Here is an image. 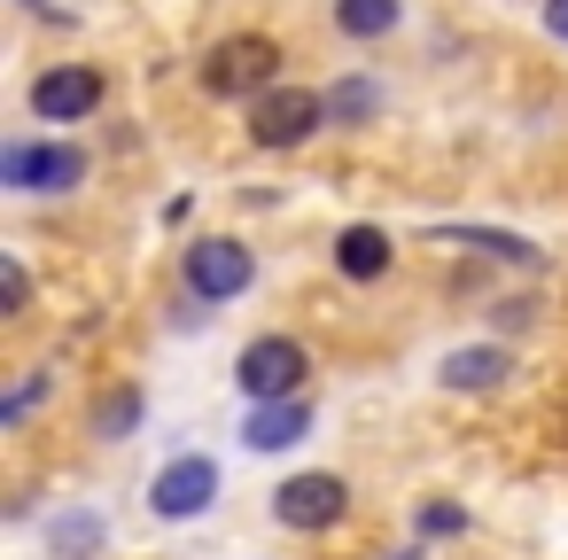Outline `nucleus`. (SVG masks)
Listing matches in <instances>:
<instances>
[{
	"instance_id": "9d476101",
	"label": "nucleus",
	"mask_w": 568,
	"mask_h": 560,
	"mask_svg": "<svg viewBox=\"0 0 568 560\" xmlns=\"http://www.w3.org/2000/svg\"><path fill=\"white\" fill-rule=\"evenodd\" d=\"M304 436H312V405H304V397L250 405V420H242V444H250V451H288V444H304Z\"/></svg>"
},
{
	"instance_id": "0eeeda50",
	"label": "nucleus",
	"mask_w": 568,
	"mask_h": 560,
	"mask_svg": "<svg viewBox=\"0 0 568 560\" xmlns=\"http://www.w3.org/2000/svg\"><path fill=\"white\" fill-rule=\"evenodd\" d=\"M351 513V482L343 475H288L273 490V521L281 529H335Z\"/></svg>"
},
{
	"instance_id": "2eb2a0df",
	"label": "nucleus",
	"mask_w": 568,
	"mask_h": 560,
	"mask_svg": "<svg viewBox=\"0 0 568 560\" xmlns=\"http://www.w3.org/2000/svg\"><path fill=\"white\" fill-rule=\"evenodd\" d=\"M374 110H382V94H374V79H343V86L327 94V118H335V125H366Z\"/></svg>"
},
{
	"instance_id": "f257e3e1",
	"label": "nucleus",
	"mask_w": 568,
	"mask_h": 560,
	"mask_svg": "<svg viewBox=\"0 0 568 560\" xmlns=\"http://www.w3.org/2000/svg\"><path fill=\"white\" fill-rule=\"evenodd\" d=\"M273 79H281V40L273 32H234L203 55V94H219V102H257Z\"/></svg>"
},
{
	"instance_id": "6e6552de",
	"label": "nucleus",
	"mask_w": 568,
	"mask_h": 560,
	"mask_svg": "<svg viewBox=\"0 0 568 560\" xmlns=\"http://www.w3.org/2000/svg\"><path fill=\"white\" fill-rule=\"evenodd\" d=\"M94 110H102V71L63 63V71H40V79H32V118H40V125H79V118H94Z\"/></svg>"
},
{
	"instance_id": "20e7f679",
	"label": "nucleus",
	"mask_w": 568,
	"mask_h": 560,
	"mask_svg": "<svg viewBox=\"0 0 568 560\" xmlns=\"http://www.w3.org/2000/svg\"><path fill=\"white\" fill-rule=\"evenodd\" d=\"M304 374H312V358H304V343H296V335H257V343L234 358V381H242V397H250V405L304 397Z\"/></svg>"
},
{
	"instance_id": "f3484780",
	"label": "nucleus",
	"mask_w": 568,
	"mask_h": 560,
	"mask_svg": "<svg viewBox=\"0 0 568 560\" xmlns=\"http://www.w3.org/2000/svg\"><path fill=\"white\" fill-rule=\"evenodd\" d=\"M40 397H48V374H24V381L9 389V405H0V420H24V413H32Z\"/></svg>"
},
{
	"instance_id": "9b49d317",
	"label": "nucleus",
	"mask_w": 568,
	"mask_h": 560,
	"mask_svg": "<svg viewBox=\"0 0 568 560\" xmlns=\"http://www.w3.org/2000/svg\"><path fill=\"white\" fill-rule=\"evenodd\" d=\"M389 265H397V242L382 226H343L335 234V273L343 281H382Z\"/></svg>"
},
{
	"instance_id": "aec40b11",
	"label": "nucleus",
	"mask_w": 568,
	"mask_h": 560,
	"mask_svg": "<svg viewBox=\"0 0 568 560\" xmlns=\"http://www.w3.org/2000/svg\"><path fill=\"white\" fill-rule=\"evenodd\" d=\"M545 32H552V40L568 48V0H545Z\"/></svg>"
},
{
	"instance_id": "423d86ee",
	"label": "nucleus",
	"mask_w": 568,
	"mask_h": 560,
	"mask_svg": "<svg viewBox=\"0 0 568 560\" xmlns=\"http://www.w3.org/2000/svg\"><path fill=\"white\" fill-rule=\"evenodd\" d=\"M250 281H257V257H250L234 234L187 242V296H195V304H226V296H242Z\"/></svg>"
},
{
	"instance_id": "ddd939ff",
	"label": "nucleus",
	"mask_w": 568,
	"mask_h": 560,
	"mask_svg": "<svg viewBox=\"0 0 568 560\" xmlns=\"http://www.w3.org/2000/svg\"><path fill=\"white\" fill-rule=\"evenodd\" d=\"M141 428V389L133 381H118V389H102V405H94V420H87V436H102V444H118V436H133Z\"/></svg>"
},
{
	"instance_id": "f03ea898",
	"label": "nucleus",
	"mask_w": 568,
	"mask_h": 560,
	"mask_svg": "<svg viewBox=\"0 0 568 560\" xmlns=\"http://www.w3.org/2000/svg\"><path fill=\"white\" fill-rule=\"evenodd\" d=\"M320 125H335V118H327V94H312V86H265L250 102V141L257 149H304Z\"/></svg>"
},
{
	"instance_id": "dca6fc26",
	"label": "nucleus",
	"mask_w": 568,
	"mask_h": 560,
	"mask_svg": "<svg viewBox=\"0 0 568 560\" xmlns=\"http://www.w3.org/2000/svg\"><path fill=\"white\" fill-rule=\"evenodd\" d=\"M55 552H63V560H94V552H102V521H94V513H63V521H55Z\"/></svg>"
},
{
	"instance_id": "7ed1b4c3",
	"label": "nucleus",
	"mask_w": 568,
	"mask_h": 560,
	"mask_svg": "<svg viewBox=\"0 0 568 560\" xmlns=\"http://www.w3.org/2000/svg\"><path fill=\"white\" fill-rule=\"evenodd\" d=\"M0 180L17 195H71L87 180V149H71V141H9L0 149Z\"/></svg>"
},
{
	"instance_id": "4468645a",
	"label": "nucleus",
	"mask_w": 568,
	"mask_h": 560,
	"mask_svg": "<svg viewBox=\"0 0 568 560\" xmlns=\"http://www.w3.org/2000/svg\"><path fill=\"white\" fill-rule=\"evenodd\" d=\"M444 242H467V250L506 257V265H537V250H529L521 234H490V226H444Z\"/></svg>"
},
{
	"instance_id": "6ab92c4d",
	"label": "nucleus",
	"mask_w": 568,
	"mask_h": 560,
	"mask_svg": "<svg viewBox=\"0 0 568 560\" xmlns=\"http://www.w3.org/2000/svg\"><path fill=\"white\" fill-rule=\"evenodd\" d=\"M24 296H32V281H24V265L9 257V265H0V304H9V312H24Z\"/></svg>"
},
{
	"instance_id": "1a4fd4ad",
	"label": "nucleus",
	"mask_w": 568,
	"mask_h": 560,
	"mask_svg": "<svg viewBox=\"0 0 568 560\" xmlns=\"http://www.w3.org/2000/svg\"><path fill=\"white\" fill-rule=\"evenodd\" d=\"M506 374H514V358H506L498 343H467V350H444V358H436V381H444L452 397H490Z\"/></svg>"
},
{
	"instance_id": "a211bd4d",
	"label": "nucleus",
	"mask_w": 568,
	"mask_h": 560,
	"mask_svg": "<svg viewBox=\"0 0 568 560\" xmlns=\"http://www.w3.org/2000/svg\"><path fill=\"white\" fill-rule=\"evenodd\" d=\"M420 529H428V537H459V529H467V513H459V506H436V498H428V506H420Z\"/></svg>"
},
{
	"instance_id": "39448f33",
	"label": "nucleus",
	"mask_w": 568,
	"mask_h": 560,
	"mask_svg": "<svg viewBox=\"0 0 568 560\" xmlns=\"http://www.w3.org/2000/svg\"><path fill=\"white\" fill-rule=\"evenodd\" d=\"M211 506H219V459L211 451H180L172 467H156V482H149V513L156 521H195Z\"/></svg>"
},
{
	"instance_id": "f8f14e48",
	"label": "nucleus",
	"mask_w": 568,
	"mask_h": 560,
	"mask_svg": "<svg viewBox=\"0 0 568 560\" xmlns=\"http://www.w3.org/2000/svg\"><path fill=\"white\" fill-rule=\"evenodd\" d=\"M405 17V0H335V32L343 40H389Z\"/></svg>"
}]
</instances>
